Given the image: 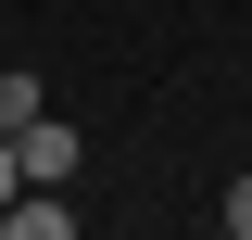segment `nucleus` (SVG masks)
I'll use <instances>...</instances> for the list:
<instances>
[{
	"instance_id": "obj_1",
	"label": "nucleus",
	"mask_w": 252,
	"mask_h": 240,
	"mask_svg": "<svg viewBox=\"0 0 252 240\" xmlns=\"http://www.w3.org/2000/svg\"><path fill=\"white\" fill-rule=\"evenodd\" d=\"M13 152H26V190H63V177H76V126H63V114L13 126Z\"/></svg>"
},
{
	"instance_id": "obj_2",
	"label": "nucleus",
	"mask_w": 252,
	"mask_h": 240,
	"mask_svg": "<svg viewBox=\"0 0 252 240\" xmlns=\"http://www.w3.org/2000/svg\"><path fill=\"white\" fill-rule=\"evenodd\" d=\"M0 240H76V202H51V190H13V202H0Z\"/></svg>"
},
{
	"instance_id": "obj_3",
	"label": "nucleus",
	"mask_w": 252,
	"mask_h": 240,
	"mask_svg": "<svg viewBox=\"0 0 252 240\" xmlns=\"http://www.w3.org/2000/svg\"><path fill=\"white\" fill-rule=\"evenodd\" d=\"M38 114H51V89H38L26 63H0V139H13V126H38Z\"/></svg>"
},
{
	"instance_id": "obj_4",
	"label": "nucleus",
	"mask_w": 252,
	"mask_h": 240,
	"mask_svg": "<svg viewBox=\"0 0 252 240\" xmlns=\"http://www.w3.org/2000/svg\"><path fill=\"white\" fill-rule=\"evenodd\" d=\"M215 228H227V240H252V177H227V202H215Z\"/></svg>"
},
{
	"instance_id": "obj_5",
	"label": "nucleus",
	"mask_w": 252,
	"mask_h": 240,
	"mask_svg": "<svg viewBox=\"0 0 252 240\" xmlns=\"http://www.w3.org/2000/svg\"><path fill=\"white\" fill-rule=\"evenodd\" d=\"M13 190H26V152H13V139H0V202H13Z\"/></svg>"
}]
</instances>
